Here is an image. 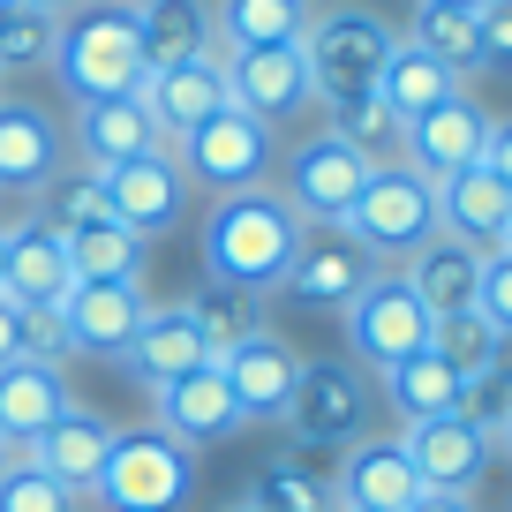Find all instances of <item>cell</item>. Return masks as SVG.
I'll use <instances>...</instances> for the list:
<instances>
[{"instance_id":"cell-1","label":"cell","mask_w":512,"mask_h":512,"mask_svg":"<svg viewBox=\"0 0 512 512\" xmlns=\"http://www.w3.org/2000/svg\"><path fill=\"white\" fill-rule=\"evenodd\" d=\"M294 249H302V211H294L279 189L219 196L211 219H204V264H211V279H226V287L272 294L279 279H287Z\"/></svg>"},{"instance_id":"cell-2","label":"cell","mask_w":512,"mask_h":512,"mask_svg":"<svg viewBox=\"0 0 512 512\" xmlns=\"http://www.w3.org/2000/svg\"><path fill=\"white\" fill-rule=\"evenodd\" d=\"M53 68H61L68 98H128L151 76L144 68V38H136V8L128 0H76L53 31Z\"/></svg>"},{"instance_id":"cell-3","label":"cell","mask_w":512,"mask_h":512,"mask_svg":"<svg viewBox=\"0 0 512 512\" xmlns=\"http://www.w3.org/2000/svg\"><path fill=\"white\" fill-rule=\"evenodd\" d=\"M189 490H196V452L159 422H136V430H113L91 497L106 512H181Z\"/></svg>"},{"instance_id":"cell-4","label":"cell","mask_w":512,"mask_h":512,"mask_svg":"<svg viewBox=\"0 0 512 512\" xmlns=\"http://www.w3.org/2000/svg\"><path fill=\"white\" fill-rule=\"evenodd\" d=\"M392 23L369 16V8H324V16H309L302 31V68H309V98H324V106H347V98H369L384 76V61H392Z\"/></svg>"},{"instance_id":"cell-5","label":"cell","mask_w":512,"mask_h":512,"mask_svg":"<svg viewBox=\"0 0 512 512\" xmlns=\"http://www.w3.org/2000/svg\"><path fill=\"white\" fill-rule=\"evenodd\" d=\"M339 234L369 256V264H407L422 241L437 234V181L415 166H377L354 196V211L339 219Z\"/></svg>"},{"instance_id":"cell-6","label":"cell","mask_w":512,"mask_h":512,"mask_svg":"<svg viewBox=\"0 0 512 512\" xmlns=\"http://www.w3.org/2000/svg\"><path fill=\"white\" fill-rule=\"evenodd\" d=\"M339 317H347L354 362H369V369H392V362H407V354H422L430 332H437V317L415 302V287H407L400 272H377Z\"/></svg>"},{"instance_id":"cell-7","label":"cell","mask_w":512,"mask_h":512,"mask_svg":"<svg viewBox=\"0 0 512 512\" xmlns=\"http://www.w3.org/2000/svg\"><path fill=\"white\" fill-rule=\"evenodd\" d=\"M181 174L204 181L211 196H241V189H264V174H272V128L249 121L241 106L211 113L204 128H189L181 136Z\"/></svg>"},{"instance_id":"cell-8","label":"cell","mask_w":512,"mask_h":512,"mask_svg":"<svg viewBox=\"0 0 512 512\" xmlns=\"http://www.w3.org/2000/svg\"><path fill=\"white\" fill-rule=\"evenodd\" d=\"M287 422L302 445H354L369 422V384L354 362H302V377H294V400H287Z\"/></svg>"},{"instance_id":"cell-9","label":"cell","mask_w":512,"mask_h":512,"mask_svg":"<svg viewBox=\"0 0 512 512\" xmlns=\"http://www.w3.org/2000/svg\"><path fill=\"white\" fill-rule=\"evenodd\" d=\"M377 174V166L362 159L354 144H339L332 128L324 136H309V144H294V159H287V204L302 211V226H339L354 211V196H362V181Z\"/></svg>"},{"instance_id":"cell-10","label":"cell","mask_w":512,"mask_h":512,"mask_svg":"<svg viewBox=\"0 0 512 512\" xmlns=\"http://www.w3.org/2000/svg\"><path fill=\"white\" fill-rule=\"evenodd\" d=\"M53 317H61V332H68V354H113V362H121V354L136 347V332H144L151 302H144L136 279H76Z\"/></svg>"},{"instance_id":"cell-11","label":"cell","mask_w":512,"mask_h":512,"mask_svg":"<svg viewBox=\"0 0 512 512\" xmlns=\"http://www.w3.org/2000/svg\"><path fill=\"white\" fill-rule=\"evenodd\" d=\"M400 452L415 460L422 490H460V497H475V482L490 475V460H497V437L482 430L475 415H430V422H407Z\"/></svg>"},{"instance_id":"cell-12","label":"cell","mask_w":512,"mask_h":512,"mask_svg":"<svg viewBox=\"0 0 512 512\" xmlns=\"http://www.w3.org/2000/svg\"><path fill=\"white\" fill-rule=\"evenodd\" d=\"M106 219H121L128 234H166V226L181 219V204H189V174H181V159L174 151H144V159H121V166H106Z\"/></svg>"},{"instance_id":"cell-13","label":"cell","mask_w":512,"mask_h":512,"mask_svg":"<svg viewBox=\"0 0 512 512\" xmlns=\"http://www.w3.org/2000/svg\"><path fill=\"white\" fill-rule=\"evenodd\" d=\"M369 279H377V264H369V256L354 249L339 226H302V249H294L279 294H287V302H302V309H347Z\"/></svg>"},{"instance_id":"cell-14","label":"cell","mask_w":512,"mask_h":512,"mask_svg":"<svg viewBox=\"0 0 512 512\" xmlns=\"http://www.w3.org/2000/svg\"><path fill=\"white\" fill-rule=\"evenodd\" d=\"M219 68H226V98H234L249 121H294L309 106V68H302V46H249V53H226L219 46Z\"/></svg>"},{"instance_id":"cell-15","label":"cell","mask_w":512,"mask_h":512,"mask_svg":"<svg viewBox=\"0 0 512 512\" xmlns=\"http://www.w3.org/2000/svg\"><path fill=\"white\" fill-rule=\"evenodd\" d=\"M482 151H490V113H482L475 98H460V91L407 121V166L430 174V181H452V174H467V166H482Z\"/></svg>"},{"instance_id":"cell-16","label":"cell","mask_w":512,"mask_h":512,"mask_svg":"<svg viewBox=\"0 0 512 512\" xmlns=\"http://www.w3.org/2000/svg\"><path fill=\"white\" fill-rule=\"evenodd\" d=\"M76 287V264H68V234H53L46 219L8 226V249H0V294L16 309H61Z\"/></svg>"},{"instance_id":"cell-17","label":"cell","mask_w":512,"mask_h":512,"mask_svg":"<svg viewBox=\"0 0 512 512\" xmlns=\"http://www.w3.org/2000/svg\"><path fill=\"white\" fill-rule=\"evenodd\" d=\"M415 497H422V475L400 452V437H362V445H347L339 482H332L339 512H407Z\"/></svg>"},{"instance_id":"cell-18","label":"cell","mask_w":512,"mask_h":512,"mask_svg":"<svg viewBox=\"0 0 512 512\" xmlns=\"http://www.w3.org/2000/svg\"><path fill=\"white\" fill-rule=\"evenodd\" d=\"M219 377H226V392H234L241 422H279L287 400H294V377H302V354H294L287 339L256 332V339H241L234 354H219Z\"/></svg>"},{"instance_id":"cell-19","label":"cell","mask_w":512,"mask_h":512,"mask_svg":"<svg viewBox=\"0 0 512 512\" xmlns=\"http://www.w3.org/2000/svg\"><path fill=\"white\" fill-rule=\"evenodd\" d=\"M136 98H144V113L159 121V136H189V128H204L211 113H226L234 98H226V68H219V46L204 53V61H181V68H159V76L136 83Z\"/></svg>"},{"instance_id":"cell-20","label":"cell","mask_w":512,"mask_h":512,"mask_svg":"<svg viewBox=\"0 0 512 512\" xmlns=\"http://www.w3.org/2000/svg\"><path fill=\"white\" fill-rule=\"evenodd\" d=\"M68 407H76V392H68L61 362H31L23 354V362L0 369V437H8V452H31Z\"/></svg>"},{"instance_id":"cell-21","label":"cell","mask_w":512,"mask_h":512,"mask_svg":"<svg viewBox=\"0 0 512 512\" xmlns=\"http://www.w3.org/2000/svg\"><path fill=\"white\" fill-rule=\"evenodd\" d=\"M159 430H174L181 445H226L234 430H249L241 422V407H234V392H226V377H219V362H204V369H189L181 384H166L159 392Z\"/></svg>"},{"instance_id":"cell-22","label":"cell","mask_w":512,"mask_h":512,"mask_svg":"<svg viewBox=\"0 0 512 512\" xmlns=\"http://www.w3.org/2000/svg\"><path fill=\"white\" fill-rule=\"evenodd\" d=\"M121 362L136 369V384H144L151 400H159L166 384H181L189 369H204V362H211V347H204V332H196L189 309L166 302V309H151V317H144V332H136V347H128Z\"/></svg>"},{"instance_id":"cell-23","label":"cell","mask_w":512,"mask_h":512,"mask_svg":"<svg viewBox=\"0 0 512 512\" xmlns=\"http://www.w3.org/2000/svg\"><path fill=\"white\" fill-rule=\"evenodd\" d=\"M505 219H512V189L490 174V166H467V174L437 181V234H452V241H467V249L490 256L497 234H505Z\"/></svg>"},{"instance_id":"cell-24","label":"cell","mask_w":512,"mask_h":512,"mask_svg":"<svg viewBox=\"0 0 512 512\" xmlns=\"http://www.w3.org/2000/svg\"><path fill=\"white\" fill-rule=\"evenodd\" d=\"M159 121L144 113V98L128 91V98H91V106H76V151L83 166H121V159H144V151H159Z\"/></svg>"},{"instance_id":"cell-25","label":"cell","mask_w":512,"mask_h":512,"mask_svg":"<svg viewBox=\"0 0 512 512\" xmlns=\"http://www.w3.org/2000/svg\"><path fill=\"white\" fill-rule=\"evenodd\" d=\"M407 287H415V302L430 309V317H460V309H475V287H482V249H467V241L452 234H430L415 256H407Z\"/></svg>"},{"instance_id":"cell-26","label":"cell","mask_w":512,"mask_h":512,"mask_svg":"<svg viewBox=\"0 0 512 512\" xmlns=\"http://www.w3.org/2000/svg\"><path fill=\"white\" fill-rule=\"evenodd\" d=\"M61 174V128L23 98H0V189H46Z\"/></svg>"},{"instance_id":"cell-27","label":"cell","mask_w":512,"mask_h":512,"mask_svg":"<svg viewBox=\"0 0 512 512\" xmlns=\"http://www.w3.org/2000/svg\"><path fill=\"white\" fill-rule=\"evenodd\" d=\"M136 38H144V68H181V61H204L219 46L211 31V8L204 0H136Z\"/></svg>"},{"instance_id":"cell-28","label":"cell","mask_w":512,"mask_h":512,"mask_svg":"<svg viewBox=\"0 0 512 512\" xmlns=\"http://www.w3.org/2000/svg\"><path fill=\"white\" fill-rule=\"evenodd\" d=\"M106 445H113L106 422L83 415V407H68V415H61V422H53V430L31 445V460L46 467V475L61 482L68 497H91V490H98V467H106Z\"/></svg>"},{"instance_id":"cell-29","label":"cell","mask_w":512,"mask_h":512,"mask_svg":"<svg viewBox=\"0 0 512 512\" xmlns=\"http://www.w3.org/2000/svg\"><path fill=\"white\" fill-rule=\"evenodd\" d=\"M377 377H384V400L400 407L407 422H430V415H467V392H475V384H467L452 362H437L430 347H422V354H407V362H392V369H377Z\"/></svg>"},{"instance_id":"cell-30","label":"cell","mask_w":512,"mask_h":512,"mask_svg":"<svg viewBox=\"0 0 512 512\" xmlns=\"http://www.w3.org/2000/svg\"><path fill=\"white\" fill-rule=\"evenodd\" d=\"M211 31H219L226 53H249V46H302L309 0H219Z\"/></svg>"},{"instance_id":"cell-31","label":"cell","mask_w":512,"mask_h":512,"mask_svg":"<svg viewBox=\"0 0 512 512\" xmlns=\"http://www.w3.org/2000/svg\"><path fill=\"white\" fill-rule=\"evenodd\" d=\"M181 309L196 317V332H204L211 362H219V354H234L241 339H256V332H264V294H249V287H226V279H204V287H196Z\"/></svg>"},{"instance_id":"cell-32","label":"cell","mask_w":512,"mask_h":512,"mask_svg":"<svg viewBox=\"0 0 512 512\" xmlns=\"http://www.w3.org/2000/svg\"><path fill=\"white\" fill-rule=\"evenodd\" d=\"M407 46H422L430 61H445L452 76H467V68H482V16L475 8H445V0H415Z\"/></svg>"},{"instance_id":"cell-33","label":"cell","mask_w":512,"mask_h":512,"mask_svg":"<svg viewBox=\"0 0 512 512\" xmlns=\"http://www.w3.org/2000/svg\"><path fill=\"white\" fill-rule=\"evenodd\" d=\"M452 91H460V76H452L445 61H430L422 46H407V38L392 46V61H384V76H377V98H384L392 113H400V121L430 113L437 98H452Z\"/></svg>"},{"instance_id":"cell-34","label":"cell","mask_w":512,"mask_h":512,"mask_svg":"<svg viewBox=\"0 0 512 512\" xmlns=\"http://www.w3.org/2000/svg\"><path fill=\"white\" fill-rule=\"evenodd\" d=\"M332 136H339V144H354L369 166H407V121L384 106L377 91H369V98H347V106H332Z\"/></svg>"},{"instance_id":"cell-35","label":"cell","mask_w":512,"mask_h":512,"mask_svg":"<svg viewBox=\"0 0 512 512\" xmlns=\"http://www.w3.org/2000/svg\"><path fill=\"white\" fill-rule=\"evenodd\" d=\"M68 264L76 279H144V234H128L121 219H91L68 234Z\"/></svg>"},{"instance_id":"cell-36","label":"cell","mask_w":512,"mask_h":512,"mask_svg":"<svg viewBox=\"0 0 512 512\" xmlns=\"http://www.w3.org/2000/svg\"><path fill=\"white\" fill-rule=\"evenodd\" d=\"M38 219H46L53 234H76V226L106 219V181H98V166H61V174L38 189Z\"/></svg>"},{"instance_id":"cell-37","label":"cell","mask_w":512,"mask_h":512,"mask_svg":"<svg viewBox=\"0 0 512 512\" xmlns=\"http://www.w3.org/2000/svg\"><path fill=\"white\" fill-rule=\"evenodd\" d=\"M430 354H437V362H452L467 384H482V377H490V362H497V332H490L482 309H460V317H437Z\"/></svg>"},{"instance_id":"cell-38","label":"cell","mask_w":512,"mask_h":512,"mask_svg":"<svg viewBox=\"0 0 512 512\" xmlns=\"http://www.w3.org/2000/svg\"><path fill=\"white\" fill-rule=\"evenodd\" d=\"M241 505H256V512H332V482L309 475V467H294V460H272L249 482Z\"/></svg>"},{"instance_id":"cell-39","label":"cell","mask_w":512,"mask_h":512,"mask_svg":"<svg viewBox=\"0 0 512 512\" xmlns=\"http://www.w3.org/2000/svg\"><path fill=\"white\" fill-rule=\"evenodd\" d=\"M0 512H76V497H68L31 452H16V460L0 467Z\"/></svg>"},{"instance_id":"cell-40","label":"cell","mask_w":512,"mask_h":512,"mask_svg":"<svg viewBox=\"0 0 512 512\" xmlns=\"http://www.w3.org/2000/svg\"><path fill=\"white\" fill-rule=\"evenodd\" d=\"M53 31H61V16L8 8V23H0V68H38V61H53Z\"/></svg>"},{"instance_id":"cell-41","label":"cell","mask_w":512,"mask_h":512,"mask_svg":"<svg viewBox=\"0 0 512 512\" xmlns=\"http://www.w3.org/2000/svg\"><path fill=\"white\" fill-rule=\"evenodd\" d=\"M475 309L490 317V332H497V339H512V256H482Z\"/></svg>"},{"instance_id":"cell-42","label":"cell","mask_w":512,"mask_h":512,"mask_svg":"<svg viewBox=\"0 0 512 512\" xmlns=\"http://www.w3.org/2000/svg\"><path fill=\"white\" fill-rule=\"evenodd\" d=\"M23 354H31V362H61L68 354V332H61L53 309H31V317H23Z\"/></svg>"},{"instance_id":"cell-43","label":"cell","mask_w":512,"mask_h":512,"mask_svg":"<svg viewBox=\"0 0 512 512\" xmlns=\"http://www.w3.org/2000/svg\"><path fill=\"white\" fill-rule=\"evenodd\" d=\"M482 68H512V0L482 8Z\"/></svg>"},{"instance_id":"cell-44","label":"cell","mask_w":512,"mask_h":512,"mask_svg":"<svg viewBox=\"0 0 512 512\" xmlns=\"http://www.w3.org/2000/svg\"><path fill=\"white\" fill-rule=\"evenodd\" d=\"M23 317H31V309H16L8 294H0V369L23 362Z\"/></svg>"},{"instance_id":"cell-45","label":"cell","mask_w":512,"mask_h":512,"mask_svg":"<svg viewBox=\"0 0 512 512\" xmlns=\"http://www.w3.org/2000/svg\"><path fill=\"white\" fill-rule=\"evenodd\" d=\"M482 166L512 189V121H490V151H482Z\"/></svg>"},{"instance_id":"cell-46","label":"cell","mask_w":512,"mask_h":512,"mask_svg":"<svg viewBox=\"0 0 512 512\" xmlns=\"http://www.w3.org/2000/svg\"><path fill=\"white\" fill-rule=\"evenodd\" d=\"M407 512H475V497H460V490H422Z\"/></svg>"},{"instance_id":"cell-47","label":"cell","mask_w":512,"mask_h":512,"mask_svg":"<svg viewBox=\"0 0 512 512\" xmlns=\"http://www.w3.org/2000/svg\"><path fill=\"white\" fill-rule=\"evenodd\" d=\"M490 384L512 400V339H497V362H490Z\"/></svg>"},{"instance_id":"cell-48","label":"cell","mask_w":512,"mask_h":512,"mask_svg":"<svg viewBox=\"0 0 512 512\" xmlns=\"http://www.w3.org/2000/svg\"><path fill=\"white\" fill-rule=\"evenodd\" d=\"M16 8H38V16H68L76 0H16Z\"/></svg>"},{"instance_id":"cell-49","label":"cell","mask_w":512,"mask_h":512,"mask_svg":"<svg viewBox=\"0 0 512 512\" xmlns=\"http://www.w3.org/2000/svg\"><path fill=\"white\" fill-rule=\"evenodd\" d=\"M490 437H497V452H505V460H512V407H505V422H497Z\"/></svg>"},{"instance_id":"cell-50","label":"cell","mask_w":512,"mask_h":512,"mask_svg":"<svg viewBox=\"0 0 512 512\" xmlns=\"http://www.w3.org/2000/svg\"><path fill=\"white\" fill-rule=\"evenodd\" d=\"M490 256H512V219H505V234H497V249Z\"/></svg>"},{"instance_id":"cell-51","label":"cell","mask_w":512,"mask_h":512,"mask_svg":"<svg viewBox=\"0 0 512 512\" xmlns=\"http://www.w3.org/2000/svg\"><path fill=\"white\" fill-rule=\"evenodd\" d=\"M445 8H475V16H482V8H490V0H445Z\"/></svg>"},{"instance_id":"cell-52","label":"cell","mask_w":512,"mask_h":512,"mask_svg":"<svg viewBox=\"0 0 512 512\" xmlns=\"http://www.w3.org/2000/svg\"><path fill=\"white\" fill-rule=\"evenodd\" d=\"M8 460H16V452H8V437H0V467H8Z\"/></svg>"},{"instance_id":"cell-53","label":"cell","mask_w":512,"mask_h":512,"mask_svg":"<svg viewBox=\"0 0 512 512\" xmlns=\"http://www.w3.org/2000/svg\"><path fill=\"white\" fill-rule=\"evenodd\" d=\"M8 8H16V0H0V23H8Z\"/></svg>"},{"instance_id":"cell-54","label":"cell","mask_w":512,"mask_h":512,"mask_svg":"<svg viewBox=\"0 0 512 512\" xmlns=\"http://www.w3.org/2000/svg\"><path fill=\"white\" fill-rule=\"evenodd\" d=\"M226 512H256V505H226Z\"/></svg>"},{"instance_id":"cell-55","label":"cell","mask_w":512,"mask_h":512,"mask_svg":"<svg viewBox=\"0 0 512 512\" xmlns=\"http://www.w3.org/2000/svg\"><path fill=\"white\" fill-rule=\"evenodd\" d=\"M0 249H8V226H0Z\"/></svg>"},{"instance_id":"cell-56","label":"cell","mask_w":512,"mask_h":512,"mask_svg":"<svg viewBox=\"0 0 512 512\" xmlns=\"http://www.w3.org/2000/svg\"><path fill=\"white\" fill-rule=\"evenodd\" d=\"M128 8H136V0H128Z\"/></svg>"}]
</instances>
